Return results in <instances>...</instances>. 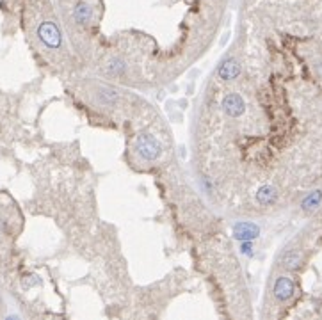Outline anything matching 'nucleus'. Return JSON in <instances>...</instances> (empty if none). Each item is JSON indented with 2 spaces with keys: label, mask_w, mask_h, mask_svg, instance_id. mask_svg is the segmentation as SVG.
Listing matches in <instances>:
<instances>
[{
  "label": "nucleus",
  "mask_w": 322,
  "mask_h": 320,
  "mask_svg": "<svg viewBox=\"0 0 322 320\" xmlns=\"http://www.w3.org/2000/svg\"><path fill=\"white\" fill-rule=\"evenodd\" d=\"M136 150L141 158L155 160V158H159L162 146H160V143L152 135V133H141L136 141Z\"/></svg>",
  "instance_id": "f257e3e1"
},
{
  "label": "nucleus",
  "mask_w": 322,
  "mask_h": 320,
  "mask_svg": "<svg viewBox=\"0 0 322 320\" xmlns=\"http://www.w3.org/2000/svg\"><path fill=\"white\" fill-rule=\"evenodd\" d=\"M37 36L48 48L61 47V32H59L57 25L54 21H43L37 29Z\"/></svg>",
  "instance_id": "f03ea898"
},
{
  "label": "nucleus",
  "mask_w": 322,
  "mask_h": 320,
  "mask_svg": "<svg viewBox=\"0 0 322 320\" xmlns=\"http://www.w3.org/2000/svg\"><path fill=\"white\" fill-rule=\"evenodd\" d=\"M223 109L230 118H239V116L244 114L246 103H244V100H242L241 95H237V93H230V95L224 96Z\"/></svg>",
  "instance_id": "7ed1b4c3"
},
{
  "label": "nucleus",
  "mask_w": 322,
  "mask_h": 320,
  "mask_svg": "<svg viewBox=\"0 0 322 320\" xmlns=\"http://www.w3.org/2000/svg\"><path fill=\"white\" fill-rule=\"evenodd\" d=\"M260 235V228L254 222H237L233 226V237L237 240H253Z\"/></svg>",
  "instance_id": "20e7f679"
},
{
  "label": "nucleus",
  "mask_w": 322,
  "mask_h": 320,
  "mask_svg": "<svg viewBox=\"0 0 322 320\" xmlns=\"http://www.w3.org/2000/svg\"><path fill=\"white\" fill-rule=\"evenodd\" d=\"M274 295L280 301H287L294 295V281L290 278H280L274 285Z\"/></svg>",
  "instance_id": "39448f33"
},
{
  "label": "nucleus",
  "mask_w": 322,
  "mask_h": 320,
  "mask_svg": "<svg viewBox=\"0 0 322 320\" xmlns=\"http://www.w3.org/2000/svg\"><path fill=\"white\" fill-rule=\"evenodd\" d=\"M239 73H241V66H239L237 61H233V59H226V61L221 64L219 68V77L223 80H233L239 77Z\"/></svg>",
  "instance_id": "423d86ee"
},
{
  "label": "nucleus",
  "mask_w": 322,
  "mask_h": 320,
  "mask_svg": "<svg viewBox=\"0 0 322 320\" xmlns=\"http://www.w3.org/2000/svg\"><path fill=\"white\" fill-rule=\"evenodd\" d=\"M278 198V194H276V189L271 187V185H264V187L258 189L256 192V201L260 204H264V207H267V204H272Z\"/></svg>",
  "instance_id": "0eeeda50"
},
{
  "label": "nucleus",
  "mask_w": 322,
  "mask_h": 320,
  "mask_svg": "<svg viewBox=\"0 0 322 320\" xmlns=\"http://www.w3.org/2000/svg\"><path fill=\"white\" fill-rule=\"evenodd\" d=\"M303 263V255L299 251H288L285 256H283V267L288 270H295L299 269Z\"/></svg>",
  "instance_id": "6e6552de"
},
{
  "label": "nucleus",
  "mask_w": 322,
  "mask_h": 320,
  "mask_svg": "<svg viewBox=\"0 0 322 320\" xmlns=\"http://www.w3.org/2000/svg\"><path fill=\"white\" fill-rule=\"evenodd\" d=\"M320 201H322V191H313V192H310V194L306 196L305 199H303L301 207H303V210L312 212V210H315V208L319 207Z\"/></svg>",
  "instance_id": "1a4fd4ad"
},
{
  "label": "nucleus",
  "mask_w": 322,
  "mask_h": 320,
  "mask_svg": "<svg viewBox=\"0 0 322 320\" xmlns=\"http://www.w3.org/2000/svg\"><path fill=\"white\" fill-rule=\"evenodd\" d=\"M75 20L82 25L89 24L91 21V7L88 4H78L77 9H75Z\"/></svg>",
  "instance_id": "9d476101"
},
{
  "label": "nucleus",
  "mask_w": 322,
  "mask_h": 320,
  "mask_svg": "<svg viewBox=\"0 0 322 320\" xmlns=\"http://www.w3.org/2000/svg\"><path fill=\"white\" fill-rule=\"evenodd\" d=\"M107 72L114 73V75H119V73L125 72V64H123V61H119V59H114L111 64H107Z\"/></svg>",
  "instance_id": "9b49d317"
},
{
  "label": "nucleus",
  "mask_w": 322,
  "mask_h": 320,
  "mask_svg": "<svg viewBox=\"0 0 322 320\" xmlns=\"http://www.w3.org/2000/svg\"><path fill=\"white\" fill-rule=\"evenodd\" d=\"M29 278H31L29 281H24L25 288H31V286H34V285H41V280L37 276H29Z\"/></svg>",
  "instance_id": "f8f14e48"
},
{
  "label": "nucleus",
  "mask_w": 322,
  "mask_h": 320,
  "mask_svg": "<svg viewBox=\"0 0 322 320\" xmlns=\"http://www.w3.org/2000/svg\"><path fill=\"white\" fill-rule=\"evenodd\" d=\"M251 249H253V245H251V240H244L242 242V247H241V251H242V255H251Z\"/></svg>",
  "instance_id": "ddd939ff"
}]
</instances>
